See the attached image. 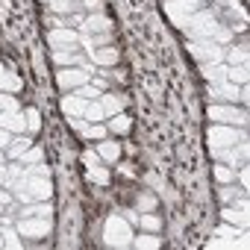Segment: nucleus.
Wrapping results in <instances>:
<instances>
[{
	"mask_svg": "<svg viewBox=\"0 0 250 250\" xmlns=\"http://www.w3.org/2000/svg\"><path fill=\"white\" fill-rule=\"evenodd\" d=\"M103 241L109 247H130V241H133L130 221L121 218V215H109L106 218V227H103Z\"/></svg>",
	"mask_w": 250,
	"mask_h": 250,
	"instance_id": "nucleus-1",
	"label": "nucleus"
},
{
	"mask_svg": "<svg viewBox=\"0 0 250 250\" xmlns=\"http://www.w3.org/2000/svg\"><path fill=\"white\" fill-rule=\"evenodd\" d=\"M188 50H191V56L203 65V62H224V47L221 44H215V42H209V39H197L194 44H188Z\"/></svg>",
	"mask_w": 250,
	"mask_h": 250,
	"instance_id": "nucleus-2",
	"label": "nucleus"
},
{
	"mask_svg": "<svg viewBox=\"0 0 250 250\" xmlns=\"http://www.w3.org/2000/svg\"><path fill=\"white\" fill-rule=\"evenodd\" d=\"M15 229L21 238H44L50 235V218H21Z\"/></svg>",
	"mask_w": 250,
	"mask_h": 250,
	"instance_id": "nucleus-3",
	"label": "nucleus"
},
{
	"mask_svg": "<svg viewBox=\"0 0 250 250\" xmlns=\"http://www.w3.org/2000/svg\"><path fill=\"white\" fill-rule=\"evenodd\" d=\"M238 139H244V133H235L229 124L209 127V147H232V145H238Z\"/></svg>",
	"mask_w": 250,
	"mask_h": 250,
	"instance_id": "nucleus-4",
	"label": "nucleus"
},
{
	"mask_svg": "<svg viewBox=\"0 0 250 250\" xmlns=\"http://www.w3.org/2000/svg\"><path fill=\"white\" fill-rule=\"evenodd\" d=\"M91 80V74L85 71V68H62L59 74H56V83H59V88H65V91H74V88H80V85H85Z\"/></svg>",
	"mask_w": 250,
	"mask_h": 250,
	"instance_id": "nucleus-5",
	"label": "nucleus"
},
{
	"mask_svg": "<svg viewBox=\"0 0 250 250\" xmlns=\"http://www.w3.org/2000/svg\"><path fill=\"white\" fill-rule=\"evenodd\" d=\"M209 118L218 121V124H241V127L247 121V115L241 109H232V106H224V103H212L209 106Z\"/></svg>",
	"mask_w": 250,
	"mask_h": 250,
	"instance_id": "nucleus-6",
	"label": "nucleus"
},
{
	"mask_svg": "<svg viewBox=\"0 0 250 250\" xmlns=\"http://www.w3.org/2000/svg\"><path fill=\"white\" fill-rule=\"evenodd\" d=\"M24 180H27V191L33 194V200H50V194H53L50 177H27L24 174Z\"/></svg>",
	"mask_w": 250,
	"mask_h": 250,
	"instance_id": "nucleus-7",
	"label": "nucleus"
},
{
	"mask_svg": "<svg viewBox=\"0 0 250 250\" xmlns=\"http://www.w3.org/2000/svg\"><path fill=\"white\" fill-rule=\"evenodd\" d=\"M0 127L9 130L12 136H24L27 133V118L21 112H0Z\"/></svg>",
	"mask_w": 250,
	"mask_h": 250,
	"instance_id": "nucleus-8",
	"label": "nucleus"
},
{
	"mask_svg": "<svg viewBox=\"0 0 250 250\" xmlns=\"http://www.w3.org/2000/svg\"><path fill=\"white\" fill-rule=\"evenodd\" d=\"M50 215H53L50 200H33V203H24L21 209V218H50Z\"/></svg>",
	"mask_w": 250,
	"mask_h": 250,
	"instance_id": "nucleus-9",
	"label": "nucleus"
},
{
	"mask_svg": "<svg viewBox=\"0 0 250 250\" xmlns=\"http://www.w3.org/2000/svg\"><path fill=\"white\" fill-rule=\"evenodd\" d=\"M83 30L85 33H112V21L100 12H91L85 21H83Z\"/></svg>",
	"mask_w": 250,
	"mask_h": 250,
	"instance_id": "nucleus-10",
	"label": "nucleus"
},
{
	"mask_svg": "<svg viewBox=\"0 0 250 250\" xmlns=\"http://www.w3.org/2000/svg\"><path fill=\"white\" fill-rule=\"evenodd\" d=\"M47 42H50L53 47L77 44V33H74V30H68V27H56V30H50V33H47Z\"/></svg>",
	"mask_w": 250,
	"mask_h": 250,
	"instance_id": "nucleus-11",
	"label": "nucleus"
},
{
	"mask_svg": "<svg viewBox=\"0 0 250 250\" xmlns=\"http://www.w3.org/2000/svg\"><path fill=\"white\" fill-rule=\"evenodd\" d=\"M85 103H88V100H83V97H77L74 91H68V94L62 97V112H65L68 118H77V115L85 112Z\"/></svg>",
	"mask_w": 250,
	"mask_h": 250,
	"instance_id": "nucleus-12",
	"label": "nucleus"
},
{
	"mask_svg": "<svg viewBox=\"0 0 250 250\" xmlns=\"http://www.w3.org/2000/svg\"><path fill=\"white\" fill-rule=\"evenodd\" d=\"M91 59H94L97 65H103V68H112V65H118V59H121V53H118L115 47H94V53H91Z\"/></svg>",
	"mask_w": 250,
	"mask_h": 250,
	"instance_id": "nucleus-13",
	"label": "nucleus"
},
{
	"mask_svg": "<svg viewBox=\"0 0 250 250\" xmlns=\"http://www.w3.org/2000/svg\"><path fill=\"white\" fill-rule=\"evenodd\" d=\"M94 150H97V156H100L103 162H115V159L121 156V145H115V142H106V139H100V142L94 145Z\"/></svg>",
	"mask_w": 250,
	"mask_h": 250,
	"instance_id": "nucleus-14",
	"label": "nucleus"
},
{
	"mask_svg": "<svg viewBox=\"0 0 250 250\" xmlns=\"http://www.w3.org/2000/svg\"><path fill=\"white\" fill-rule=\"evenodd\" d=\"M0 91H6V94H15V91H21V80H18L15 74H9L3 65H0Z\"/></svg>",
	"mask_w": 250,
	"mask_h": 250,
	"instance_id": "nucleus-15",
	"label": "nucleus"
},
{
	"mask_svg": "<svg viewBox=\"0 0 250 250\" xmlns=\"http://www.w3.org/2000/svg\"><path fill=\"white\" fill-rule=\"evenodd\" d=\"M100 106H103L106 118H112V115H118V112L124 109V97H115V94H100Z\"/></svg>",
	"mask_w": 250,
	"mask_h": 250,
	"instance_id": "nucleus-16",
	"label": "nucleus"
},
{
	"mask_svg": "<svg viewBox=\"0 0 250 250\" xmlns=\"http://www.w3.org/2000/svg\"><path fill=\"white\" fill-rule=\"evenodd\" d=\"M203 77L206 80H227V65L224 62H203Z\"/></svg>",
	"mask_w": 250,
	"mask_h": 250,
	"instance_id": "nucleus-17",
	"label": "nucleus"
},
{
	"mask_svg": "<svg viewBox=\"0 0 250 250\" xmlns=\"http://www.w3.org/2000/svg\"><path fill=\"white\" fill-rule=\"evenodd\" d=\"M83 118H85V121H91V124H100V121H106V112H103L100 100H88V103H85V112H83Z\"/></svg>",
	"mask_w": 250,
	"mask_h": 250,
	"instance_id": "nucleus-18",
	"label": "nucleus"
},
{
	"mask_svg": "<svg viewBox=\"0 0 250 250\" xmlns=\"http://www.w3.org/2000/svg\"><path fill=\"white\" fill-rule=\"evenodd\" d=\"M130 247H139V250H145V247H147V250H153V247H162V241L156 238V232H147V235L142 232L139 238H133V241H130Z\"/></svg>",
	"mask_w": 250,
	"mask_h": 250,
	"instance_id": "nucleus-19",
	"label": "nucleus"
},
{
	"mask_svg": "<svg viewBox=\"0 0 250 250\" xmlns=\"http://www.w3.org/2000/svg\"><path fill=\"white\" fill-rule=\"evenodd\" d=\"M106 127H109L112 133H130V118L124 115V112H118V115H112V118H109Z\"/></svg>",
	"mask_w": 250,
	"mask_h": 250,
	"instance_id": "nucleus-20",
	"label": "nucleus"
},
{
	"mask_svg": "<svg viewBox=\"0 0 250 250\" xmlns=\"http://www.w3.org/2000/svg\"><path fill=\"white\" fill-rule=\"evenodd\" d=\"M139 224H142V229H147V232H159V229H162V221H159L153 212H142V215H139Z\"/></svg>",
	"mask_w": 250,
	"mask_h": 250,
	"instance_id": "nucleus-21",
	"label": "nucleus"
},
{
	"mask_svg": "<svg viewBox=\"0 0 250 250\" xmlns=\"http://www.w3.org/2000/svg\"><path fill=\"white\" fill-rule=\"evenodd\" d=\"M106 133H109V127H106V124H88V127L83 130V136H85V139H91V142H100V139H106Z\"/></svg>",
	"mask_w": 250,
	"mask_h": 250,
	"instance_id": "nucleus-22",
	"label": "nucleus"
},
{
	"mask_svg": "<svg viewBox=\"0 0 250 250\" xmlns=\"http://www.w3.org/2000/svg\"><path fill=\"white\" fill-rule=\"evenodd\" d=\"M227 80L235 83V85H238V83L244 85V83H247V65H229V68H227Z\"/></svg>",
	"mask_w": 250,
	"mask_h": 250,
	"instance_id": "nucleus-23",
	"label": "nucleus"
},
{
	"mask_svg": "<svg viewBox=\"0 0 250 250\" xmlns=\"http://www.w3.org/2000/svg\"><path fill=\"white\" fill-rule=\"evenodd\" d=\"M30 145H33V142H30V136H24V139H18V142H12V145L6 147V153H9L12 159H21V156H24V150H27Z\"/></svg>",
	"mask_w": 250,
	"mask_h": 250,
	"instance_id": "nucleus-24",
	"label": "nucleus"
},
{
	"mask_svg": "<svg viewBox=\"0 0 250 250\" xmlns=\"http://www.w3.org/2000/svg\"><path fill=\"white\" fill-rule=\"evenodd\" d=\"M224 59H227L229 65H247V50H244V47H241V50H238V47H229V50L224 53Z\"/></svg>",
	"mask_w": 250,
	"mask_h": 250,
	"instance_id": "nucleus-25",
	"label": "nucleus"
},
{
	"mask_svg": "<svg viewBox=\"0 0 250 250\" xmlns=\"http://www.w3.org/2000/svg\"><path fill=\"white\" fill-rule=\"evenodd\" d=\"M24 118H27V133H39V130H42V115H39V109L30 106Z\"/></svg>",
	"mask_w": 250,
	"mask_h": 250,
	"instance_id": "nucleus-26",
	"label": "nucleus"
},
{
	"mask_svg": "<svg viewBox=\"0 0 250 250\" xmlns=\"http://www.w3.org/2000/svg\"><path fill=\"white\" fill-rule=\"evenodd\" d=\"M221 215H224V221H229V224H238V227H247V218H244L247 212H241V215H238V209H235V206H232V209L227 206V209H224Z\"/></svg>",
	"mask_w": 250,
	"mask_h": 250,
	"instance_id": "nucleus-27",
	"label": "nucleus"
},
{
	"mask_svg": "<svg viewBox=\"0 0 250 250\" xmlns=\"http://www.w3.org/2000/svg\"><path fill=\"white\" fill-rule=\"evenodd\" d=\"M3 244H6V247H12V250L24 247V241H21L18 229H12V227H6V229H3Z\"/></svg>",
	"mask_w": 250,
	"mask_h": 250,
	"instance_id": "nucleus-28",
	"label": "nucleus"
},
{
	"mask_svg": "<svg viewBox=\"0 0 250 250\" xmlns=\"http://www.w3.org/2000/svg\"><path fill=\"white\" fill-rule=\"evenodd\" d=\"M136 206H139V212H153V209H156V197L142 191V194L136 197Z\"/></svg>",
	"mask_w": 250,
	"mask_h": 250,
	"instance_id": "nucleus-29",
	"label": "nucleus"
},
{
	"mask_svg": "<svg viewBox=\"0 0 250 250\" xmlns=\"http://www.w3.org/2000/svg\"><path fill=\"white\" fill-rule=\"evenodd\" d=\"M74 94H77V97H83V100H97V97H100V88H97V85L91 88V85L85 83V85H80V88H74Z\"/></svg>",
	"mask_w": 250,
	"mask_h": 250,
	"instance_id": "nucleus-30",
	"label": "nucleus"
},
{
	"mask_svg": "<svg viewBox=\"0 0 250 250\" xmlns=\"http://www.w3.org/2000/svg\"><path fill=\"white\" fill-rule=\"evenodd\" d=\"M88 180H91V183L106 186V183H109V171H106V168H100V165H94V168H88Z\"/></svg>",
	"mask_w": 250,
	"mask_h": 250,
	"instance_id": "nucleus-31",
	"label": "nucleus"
},
{
	"mask_svg": "<svg viewBox=\"0 0 250 250\" xmlns=\"http://www.w3.org/2000/svg\"><path fill=\"white\" fill-rule=\"evenodd\" d=\"M0 112H18L15 97H12V94H6V91H0Z\"/></svg>",
	"mask_w": 250,
	"mask_h": 250,
	"instance_id": "nucleus-32",
	"label": "nucleus"
},
{
	"mask_svg": "<svg viewBox=\"0 0 250 250\" xmlns=\"http://www.w3.org/2000/svg\"><path fill=\"white\" fill-rule=\"evenodd\" d=\"M21 162H24V165H36V162H42V147H27L24 156H21Z\"/></svg>",
	"mask_w": 250,
	"mask_h": 250,
	"instance_id": "nucleus-33",
	"label": "nucleus"
},
{
	"mask_svg": "<svg viewBox=\"0 0 250 250\" xmlns=\"http://www.w3.org/2000/svg\"><path fill=\"white\" fill-rule=\"evenodd\" d=\"M232 177H235V174H232L227 165H215V180H218V183L227 186V183H232Z\"/></svg>",
	"mask_w": 250,
	"mask_h": 250,
	"instance_id": "nucleus-34",
	"label": "nucleus"
},
{
	"mask_svg": "<svg viewBox=\"0 0 250 250\" xmlns=\"http://www.w3.org/2000/svg\"><path fill=\"white\" fill-rule=\"evenodd\" d=\"M85 12H103V0H83L80 3Z\"/></svg>",
	"mask_w": 250,
	"mask_h": 250,
	"instance_id": "nucleus-35",
	"label": "nucleus"
},
{
	"mask_svg": "<svg viewBox=\"0 0 250 250\" xmlns=\"http://www.w3.org/2000/svg\"><path fill=\"white\" fill-rule=\"evenodd\" d=\"M112 44V33H94V47H109Z\"/></svg>",
	"mask_w": 250,
	"mask_h": 250,
	"instance_id": "nucleus-36",
	"label": "nucleus"
},
{
	"mask_svg": "<svg viewBox=\"0 0 250 250\" xmlns=\"http://www.w3.org/2000/svg\"><path fill=\"white\" fill-rule=\"evenodd\" d=\"M68 124H71V127H74V130H80V133H83V130L88 127V121H85L83 115H77V118H68Z\"/></svg>",
	"mask_w": 250,
	"mask_h": 250,
	"instance_id": "nucleus-37",
	"label": "nucleus"
},
{
	"mask_svg": "<svg viewBox=\"0 0 250 250\" xmlns=\"http://www.w3.org/2000/svg\"><path fill=\"white\" fill-rule=\"evenodd\" d=\"M12 145V133L9 130H3V127H0V150H6Z\"/></svg>",
	"mask_w": 250,
	"mask_h": 250,
	"instance_id": "nucleus-38",
	"label": "nucleus"
},
{
	"mask_svg": "<svg viewBox=\"0 0 250 250\" xmlns=\"http://www.w3.org/2000/svg\"><path fill=\"white\" fill-rule=\"evenodd\" d=\"M235 194H238V188H229V186H227V188H221V203H232V197H235Z\"/></svg>",
	"mask_w": 250,
	"mask_h": 250,
	"instance_id": "nucleus-39",
	"label": "nucleus"
},
{
	"mask_svg": "<svg viewBox=\"0 0 250 250\" xmlns=\"http://www.w3.org/2000/svg\"><path fill=\"white\" fill-rule=\"evenodd\" d=\"M218 235H238V229L229 227V224H224V227H218Z\"/></svg>",
	"mask_w": 250,
	"mask_h": 250,
	"instance_id": "nucleus-40",
	"label": "nucleus"
},
{
	"mask_svg": "<svg viewBox=\"0 0 250 250\" xmlns=\"http://www.w3.org/2000/svg\"><path fill=\"white\" fill-rule=\"evenodd\" d=\"M3 183H6V165L0 162V186H3Z\"/></svg>",
	"mask_w": 250,
	"mask_h": 250,
	"instance_id": "nucleus-41",
	"label": "nucleus"
},
{
	"mask_svg": "<svg viewBox=\"0 0 250 250\" xmlns=\"http://www.w3.org/2000/svg\"><path fill=\"white\" fill-rule=\"evenodd\" d=\"M9 200H12V197H9V194H6V191H0V203H3V206H6V203H9Z\"/></svg>",
	"mask_w": 250,
	"mask_h": 250,
	"instance_id": "nucleus-42",
	"label": "nucleus"
},
{
	"mask_svg": "<svg viewBox=\"0 0 250 250\" xmlns=\"http://www.w3.org/2000/svg\"><path fill=\"white\" fill-rule=\"evenodd\" d=\"M218 3H227V6H232V9H235V6H238V0H218Z\"/></svg>",
	"mask_w": 250,
	"mask_h": 250,
	"instance_id": "nucleus-43",
	"label": "nucleus"
},
{
	"mask_svg": "<svg viewBox=\"0 0 250 250\" xmlns=\"http://www.w3.org/2000/svg\"><path fill=\"white\" fill-rule=\"evenodd\" d=\"M0 247H6V244H3V232H0Z\"/></svg>",
	"mask_w": 250,
	"mask_h": 250,
	"instance_id": "nucleus-44",
	"label": "nucleus"
},
{
	"mask_svg": "<svg viewBox=\"0 0 250 250\" xmlns=\"http://www.w3.org/2000/svg\"><path fill=\"white\" fill-rule=\"evenodd\" d=\"M0 162H3V150H0Z\"/></svg>",
	"mask_w": 250,
	"mask_h": 250,
	"instance_id": "nucleus-45",
	"label": "nucleus"
},
{
	"mask_svg": "<svg viewBox=\"0 0 250 250\" xmlns=\"http://www.w3.org/2000/svg\"><path fill=\"white\" fill-rule=\"evenodd\" d=\"M44 3H47V0H44Z\"/></svg>",
	"mask_w": 250,
	"mask_h": 250,
	"instance_id": "nucleus-46",
	"label": "nucleus"
}]
</instances>
